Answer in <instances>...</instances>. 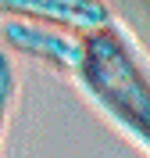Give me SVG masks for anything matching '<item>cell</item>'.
I'll return each instance as SVG.
<instances>
[{"mask_svg": "<svg viewBox=\"0 0 150 158\" xmlns=\"http://www.w3.org/2000/svg\"><path fill=\"white\" fill-rule=\"evenodd\" d=\"M14 97H18V72H14L11 54H7V50H0V148H4V129H7Z\"/></svg>", "mask_w": 150, "mask_h": 158, "instance_id": "obj_4", "label": "cell"}, {"mask_svg": "<svg viewBox=\"0 0 150 158\" xmlns=\"http://www.w3.org/2000/svg\"><path fill=\"white\" fill-rule=\"evenodd\" d=\"M0 15L4 18L43 22V25L75 32V36L97 32L114 22L104 0H0Z\"/></svg>", "mask_w": 150, "mask_h": 158, "instance_id": "obj_3", "label": "cell"}, {"mask_svg": "<svg viewBox=\"0 0 150 158\" xmlns=\"http://www.w3.org/2000/svg\"><path fill=\"white\" fill-rule=\"evenodd\" d=\"M0 50L21 54V58H32L40 65H50L57 72L75 76V69L82 61V36L54 29V25H43V22L4 18L0 22Z\"/></svg>", "mask_w": 150, "mask_h": 158, "instance_id": "obj_2", "label": "cell"}, {"mask_svg": "<svg viewBox=\"0 0 150 158\" xmlns=\"http://www.w3.org/2000/svg\"><path fill=\"white\" fill-rule=\"evenodd\" d=\"M75 79L104 115L150 151V65L114 22L82 36Z\"/></svg>", "mask_w": 150, "mask_h": 158, "instance_id": "obj_1", "label": "cell"}]
</instances>
